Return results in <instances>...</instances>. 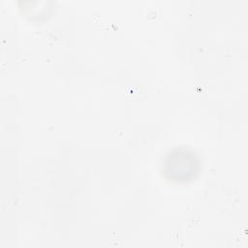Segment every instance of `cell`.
<instances>
[{"instance_id": "6da1fadb", "label": "cell", "mask_w": 248, "mask_h": 248, "mask_svg": "<svg viewBox=\"0 0 248 248\" xmlns=\"http://www.w3.org/2000/svg\"><path fill=\"white\" fill-rule=\"evenodd\" d=\"M183 166H197V161L193 153H188L185 150H175L166 162V172L168 177L175 181H187L194 172L183 168Z\"/></svg>"}]
</instances>
